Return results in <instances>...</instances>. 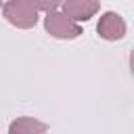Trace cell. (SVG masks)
<instances>
[{"mask_svg": "<svg viewBox=\"0 0 134 134\" xmlns=\"http://www.w3.org/2000/svg\"><path fill=\"white\" fill-rule=\"evenodd\" d=\"M2 13L8 23H13L21 29H29L38 21V8H36V2H31V0H10V2L2 4Z\"/></svg>", "mask_w": 134, "mask_h": 134, "instance_id": "1", "label": "cell"}, {"mask_svg": "<svg viewBox=\"0 0 134 134\" xmlns=\"http://www.w3.org/2000/svg\"><path fill=\"white\" fill-rule=\"evenodd\" d=\"M44 27L54 38H69L71 40V38H77L82 34V27L77 23L69 21L63 13H57V10L54 13H48L44 17Z\"/></svg>", "mask_w": 134, "mask_h": 134, "instance_id": "2", "label": "cell"}, {"mask_svg": "<svg viewBox=\"0 0 134 134\" xmlns=\"http://www.w3.org/2000/svg\"><path fill=\"white\" fill-rule=\"evenodd\" d=\"M61 8H63V15L75 23V21H88L90 17H94L100 4L96 0H65Z\"/></svg>", "mask_w": 134, "mask_h": 134, "instance_id": "3", "label": "cell"}, {"mask_svg": "<svg viewBox=\"0 0 134 134\" xmlns=\"http://www.w3.org/2000/svg\"><path fill=\"white\" fill-rule=\"evenodd\" d=\"M96 31L103 40H121L126 36V21L117 13H105L96 23Z\"/></svg>", "mask_w": 134, "mask_h": 134, "instance_id": "4", "label": "cell"}, {"mask_svg": "<svg viewBox=\"0 0 134 134\" xmlns=\"http://www.w3.org/2000/svg\"><path fill=\"white\" fill-rule=\"evenodd\" d=\"M48 126L44 121H38L34 117H17L10 128H8V134H46Z\"/></svg>", "mask_w": 134, "mask_h": 134, "instance_id": "5", "label": "cell"}, {"mask_svg": "<svg viewBox=\"0 0 134 134\" xmlns=\"http://www.w3.org/2000/svg\"><path fill=\"white\" fill-rule=\"evenodd\" d=\"M59 6H61V4L54 2V0H52V2H36V8H38V10H48V13H54Z\"/></svg>", "mask_w": 134, "mask_h": 134, "instance_id": "6", "label": "cell"}]
</instances>
